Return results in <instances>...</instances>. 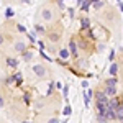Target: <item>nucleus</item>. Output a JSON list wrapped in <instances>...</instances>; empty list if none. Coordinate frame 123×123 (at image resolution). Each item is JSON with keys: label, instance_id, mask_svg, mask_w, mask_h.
<instances>
[{"label": "nucleus", "instance_id": "1", "mask_svg": "<svg viewBox=\"0 0 123 123\" xmlns=\"http://www.w3.org/2000/svg\"><path fill=\"white\" fill-rule=\"evenodd\" d=\"M33 72H35L38 77H44V74H46V71H44L43 66H35L33 67Z\"/></svg>", "mask_w": 123, "mask_h": 123}, {"label": "nucleus", "instance_id": "2", "mask_svg": "<svg viewBox=\"0 0 123 123\" xmlns=\"http://www.w3.org/2000/svg\"><path fill=\"white\" fill-rule=\"evenodd\" d=\"M115 112H117V120L123 122V104H118V107L115 108Z\"/></svg>", "mask_w": 123, "mask_h": 123}, {"label": "nucleus", "instance_id": "3", "mask_svg": "<svg viewBox=\"0 0 123 123\" xmlns=\"http://www.w3.org/2000/svg\"><path fill=\"white\" fill-rule=\"evenodd\" d=\"M90 98H92V90H87V92H85V95H84V104H85V107H89Z\"/></svg>", "mask_w": 123, "mask_h": 123}, {"label": "nucleus", "instance_id": "4", "mask_svg": "<svg viewBox=\"0 0 123 123\" xmlns=\"http://www.w3.org/2000/svg\"><path fill=\"white\" fill-rule=\"evenodd\" d=\"M13 80H15V82H17L18 85H21V82H23V76H21L20 72H17V74L13 76Z\"/></svg>", "mask_w": 123, "mask_h": 123}, {"label": "nucleus", "instance_id": "5", "mask_svg": "<svg viewBox=\"0 0 123 123\" xmlns=\"http://www.w3.org/2000/svg\"><path fill=\"white\" fill-rule=\"evenodd\" d=\"M69 49H71V53H72L74 56H77V46H76V43H74V41H71V43H69Z\"/></svg>", "mask_w": 123, "mask_h": 123}, {"label": "nucleus", "instance_id": "6", "mask_svg": "<svg viewBox=\"0 0 123 123\" xmlns=\"http://www.w3.org/2000/svg\"><path fill=\"white\" fill-rule=\"evenodd\" d=\"M7 64H8L10 67H17V66H18V61L13 59V57H10V59H7Z\"/></svg>", "mask_w": 123, "mask_h": 123}, {"label": "nucleus", "instance_id": "7", "mask_svg": "<svg viewBox=\"0 0 123 123\" xmlns=\"http://www.w3.org/2000/svg\"><path fill=\"white\" fill-rule=\"evenodd\" d=\"M80 3H82V5H80V8H82V10H87L89 7H90V3H92V0H82Z\"/></svg>", "mask_w": 123, "mask_h": 123}, {"label": "nucleus", "instance_id": "8", "mask_svg": "<svg viewBox=\"0 0 123 123\" xmlns=\"http://www.w3.org/2000/svg\"><path fill=\"white\" fill-rule=\"evenodd\" d=\"M41 17H43L44 20H51V18H53V15H51V12H49V10H43Z\"/></svg>", "mask_w": 123, "mask_h": 123}, {"label": "nucleus", "instance_id": "9", "mask_svg": "<svg viewBox=\"0 0 123 123\" xmlns=\"http://www.w3.org/2000/svg\"><path fill=\"white\" fill-rule=\"evenodd\" d=\"M15 49H17V51H25V43H23V41H17Z\"/></svg>", "mask_w": 123, "mask_h": 123}, {"label": "nucleus", "instance_id": "10", "mask_svg": "<svg viewBox=\"0 0 123 123\" xmlns=\"http://www.w3.org/2000/svg\"><path fill=\"white\" fill-rule=\"evenodd\" d=\"M59 56H61V59H67V57H69V51H67V49H61Z\"/></svg>", "mask_w": 123, "mask_h": 123}, {"label": "nucleus", "instance_id": "11", "mask_svg": "<svg viewBox=\"0 0 123 123\" xmlns=\"http://www.w3.org/2000/svg\"><path fill=\"white\" fill-rule=\"evenodd\" d=\"M117 71H118V67H117V64H112V66H110V69H108V72H110V74H112V76H115V74H117Z\"/></svg>", "mask_w": 123, "mask_h": 123}, {"label": "nucleus", "instance_id": "12", "mask_svg": "<svg viewBox=\"0 0 123 123\" xmlns=\"http://www.w3.org/2000/svg\"><path fill=\"white\" fill-rule=\"evenodd\" d=\"M107 95H115V87H112V85H107Z\"/></svg>", "mask_w": 123, "mask_h": 123}, {"label": "nucleus", "instance_id": "13", "mask_svg": "<svg viewBox=\"0 0 123 123\" xmlns=\"http://www.w3.org/2000/svg\"><path fill=\"white\" fill-rule=\"evenodd\" d=\"M31 57H33V54H31L30 51H25V53H23V59H25V61H31Z\"/></svg>", "mask_w": 123, "mask_h": 123}, {"label": "nucleus", "instance_id": "14", "mask_svg": "<svg viewBox=\"0 0 123 123\" xmlns=\"http://www.w3.org/2000/svg\"><path fill=\"white\" fill-rule=\"evenodd\" d=\"M13 13H15L13 8H7V10H5V17H7V18H12V17H13Z\"/></svg>", "mask_w": 123, "mask_h": 123}, {"label": "nucleus", "instance_id": "15", "mask_svg": "<svg viewBox=\"0 0 123 123\" xmlns=\"http://www.w3.org/2000/svg\"><path fill=\"white\" fill-rule=\"evenodd\" d=\"M115 84H117V79H115V77H112V79H108V80H107V85H112V87H115Z\"/></svg>", "mask_w": 123, "mask_h": 123}, {"label": "nucleus", "instance_id": "16", "mask_svg": "<svg viewBox=\"0 0 123 123\" xmlns=\"http://www.w3.org/2000/svg\"><path fill=\"white\" fill-rule=\"evenodd\" d=\"M89 25H90V23H89V18H84V20H82V28H84V30L89 28Z\"/></svg>", "mask_w": 123, "mask_h": 123}, {"label": "nucleus", "instance_id": "17", "mask_svg": "<svg viewBox=\"0 0 123 123\" xmlns=\"http://www.w3.org/2000/svg\"><path fill=\"white\" fill-rule=\"evenodd\" d=\"M53 89H54V82H49V87H48V95L53 94Z\"/></svg>", "mask_w": 123, "mask_h": 123}, {"label": "nucleus", "instance_id": "18", "mask_svg": "<svg viewBox=\"0 0 123 123\" xmlns=\"http://www.w3.org/2000/svg\"><path fill=\"white\" fill-rule=\"evenodd\" d=\"M102 5H104V2H102V0H97V2H94V7H95V8H100Z\"/></svg>", "mask_w": 123, "mask_h": 123}, {"label": "nucleus", "instance_id": "19", "mask_svg": "<svg viewBox=\"0 0 123 123\" xmlns=\"http://www.w3.org/2000/svg\"><path fill=\"white\" fill-rule=\"evenodd\" d=\"M17 30H18L20 33H25V31H26V28H25L23 25H17Z\"/></svg>", "mask_w": 123, "mask_h": 123}, {"label": "nucleus", "instance_id": "20", "mask_svg": "<svg viewBox=\"0 0 123 123\" xmlns=\"http://www.w3.org/2000/svg\"><path fill=\"white\" fill-rule=\"evenodd\" d=\"M71 112H72V110H71V107L67 105L66 108H64V115H66V117H69V115H71Z\"/></svg>", "mask_w": 123, "mask_h": 123}, {"label": "nucleus", "instance_id": "21", "mask_svg": "<svg viewBox=\"0 0 123 123\" xmlns=\"http://www.w3.org/2000/svg\"><path fill=\"white\" fill-rule=\"evenodd\" d=\"M36 33H44V28H43V26H41V25H36Z\"/></svg>", "mask_w": 123, "mask_h": 123}, {"label": "nucleus", "instance_id": "22", "mask_svg": "<svg viewBox=\"0 0 123 123\" xmlns=\"http://www.w3.org/2000/svg\"><path fill=\"white\" fill-rule=\"evenodd\" d=\"M10 82H13V77H8V79H5V84H10Z\"/></svg>", "mask_w": 123, "mask_h": 123}, {"label": "nucleus", "instance_id": "23", "mask_svg": "<svg viewBox=\"0 0 123 123\" xmlns=\"http://www.w3.org/2000/svg\"><path fill=\"white\" fill-rule=\"evenodd\" d=\"M5 105V102H3V98H2V95H0V107H3Z\"/></svg>", "mask_w": 123, "mask_h": 123}, {"label": "nucleus", "instance_id": "24", "mask_svg": "<svg viewBox=\"0 0 123 123\" xmlns=\"http://www.w3.org/2000/svg\"><path fill=\"white\" fill-rule=\"evenodd\" d=\"M2 43H3V36L0 35V44H2Z\"/></svg>", "mask_w": 123, "mask_h": 123}, {"label": "nucleus", "instance_id": "25", "mask_svg": "<svg viewBox=\"0 0 123 123\" xmlns=\"http://www.w3.org/2000/svg\"><path fill=\"white\" fill-rule=\"evenodd\" d=\"M77 2H79V3H80V2H82V0H77Z\"/></svg>", "mask_w": 123, "mask_h": 123}, {"label": "nucleus", "instance_id": "26", "mask_svg": "<svg viewBox=\"0 0 123 123\" xmlns=\"http://www.w3.org/2000/svg\"><path fill=\"white\" fill-rule=\"evenodd\" d=\"M92 2H97V0H92Z\"/></svg>", "mask_w": 123, "mask_h": 123}]
</instances>
